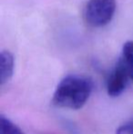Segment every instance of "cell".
Masks as SVG:
<instances>
[{"mask_svg":"<svg viewBox=\"0 0 133 134\" xmlns=\"http://www.w3.org/2000/svg\"><path fill=\"white\" fill-rule=\"evenodd\" d=\"M116 8V0H89L84 8V19L90 27H102L112 20Z\"/></svg>","mask_w":133,"mask_h":134,"instance_id":"7a4b0ae2","label":"cell"},{"mask_svg":"<svg viewBox=\"0 0 133 134\" xmlns=\"http://www.w3.org/2000/svg\"><path fill=\"white\" fill-rule=\"evenodd\" d=\"M123 63L127 69L130 78L133 80V41L129 40L123 45L122 56Z\"/></svg>","mask_w":133,"mask_h":134,"instance_id":"5b68a950","label":"cell"},{"mask_svg":"<svg viewBox=\"0 0 133 134\" xmlns=\"http://www.w3.org/2000/svg\"><path fill=\"white\" fill-rule=\"evenodd\" d=\"M129 78H130L129 73L120 58L108 79L107 92L108 96L116 98L122 94L128 84Z\"/></svg>","mask_w":133,"mask_h":134,"instance_id":"3957f363","label":"cell"},{"mask_svg":"<svg viewBox=\"0 0 133 134\" xmlns=\"http://www.w3.org/2000/svg\"><path fill=\"white\" fill-rule=\"evenodd\" d=\"M0 134H25L15 123L5 118L4 115L0 117Z\"/></svg>","mask_w":133,"mask_h":134,"instance_id":"8992f818","label":"cell"},{"mask_svg":"<svg viewBox=\"0 0 133 134\" xmlns=\"http://www.w3.org/2000/svg\"><path fill=\"white\" fill-rule=\"evenodd\" d=\"M14 57L8 50H3L0 54V83L2 86L12 79L14 73Z\"/></svg>","mask_w":133,"mask_h":134,"instance_id":"277c9868","label":"cell"},{"mask_svg":"<svg viewBox=\"0 0 133 134\" xmlns=\"http://www.w3.org/2000/svg\"><path fill=\"white\" fill-rule=\"evenodd\" d=\"M116 134H133V120L119 126L116 131Z\"/></svg>","mask_w":133,"mask_h":134,"instance_id":"52a82bcc","label":"cell"},{"mask_svg":"<svg viewBox=\"0 0 133 134\" xmlns=\"http://www.w3.org/2000/svg\"><path fill=\"white\" fill-rule=\"evenodd\" d=\"M93 90L90 79L79 75H69L59 83L52 102L55 106L69 109H81Z\"/></svg>","mask_w":133,"mask_h":134,"instance_id":"6da1fadb","label":"cell"}]
</instances>
